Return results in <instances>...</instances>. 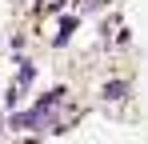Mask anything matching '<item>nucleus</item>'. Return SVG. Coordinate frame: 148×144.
Masks as SVG:
<instances>
[{
	"mask_svg": "<svg viewBox=\"0 0 148 144\" xmlns=\"http://www.w3.org/2000/svg\"><path fill=\"white\" fill-rule=\"evenodd\" d=\"M124 92H128V84H120V80L116 84H104V96L108 100H124Z\"/></svg>",
	"mask_w": 148,
	"mask_h": 144,
	"instance_id": "f257e3e1",
	"label": "nucleus"
}]
</instances>
